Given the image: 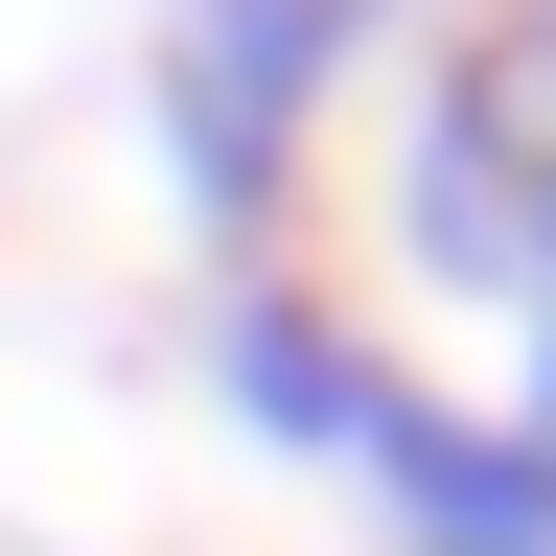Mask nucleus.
<instances>
[{"label":"nucleus","instance_id":"nucleus-1","mask_svg":"<svg viewBox=\"0 0 556 556\" xmlns=\"http://www.w3.org/2000/svg\"><path fill=\"white\" fill-rule=\"evenodd\" d=\"M208 394H232L255 441L348 464V486H371L417 556H556V441H533V417L417 394L394 348H348V325L302 302V278H232V302H208Z\"/></svg>","mask_w":556,"mask_h":556},{"label":"nucleus","instance_id":"nucleus-4","mask_svg":"<svg viewBox=\"0 0 556 556\" xmlns=\"http://www.w3.org/2000/svg\"><path fill=\"white\" fill-rule=\"evenodd\" d=\"M486 70H510V93L556 116V0H486Z\"/></svg>","mask_w":556,"mask_h":556},{"label":"nucleus","instance_id":"nucleus-3","mask_svg":"<svg viewBox=\"0 0 556 556\" xmlns=\"http://www.w3.org/2000/svg\"><path fill=\"white\" fill-rule=\"evenodd\" d=\"M371 24H325V0H163V186L208 255H255L278 208H302V139H325V70Z\"/></svg>","mask_w":556,"mask_h":556},{"label":"nucleus","instance_id":"nucleus-2","mask_svg":"<svg viewBox=\"0 0 556 556\" xmlns=\"http://www.w3.org/2000/svg\"><path fill=\"white\" fill-rule=\"evenodd\" d=\"M394 255L441 278V302L533 325V441H556V116H533L486 47H464L441 93H417V139H394Z\"/></svg>","mask_w":556,"mask_h":556},{"label":"nucleus","instance_id":"nucleus-5","mask_svg":"<svg viewBox=\"0 0 556 556\" xmlns=\"http://www.w3.org/2000/svg\"><path fill=\"white\" fill-rule=\"evenodd\" d=\"M325 24H394V0H325Z\"/></svg>","mask_w":556,"mask_h":556}]
</instances>
